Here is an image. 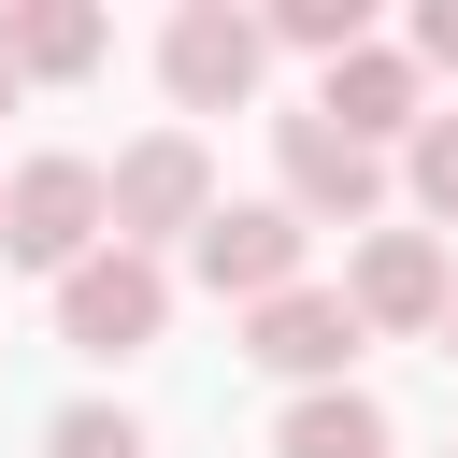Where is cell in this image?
Returning <instances> with one entry per match:
<instances>
[{
    "label": "cell",
    "mask_w": 458,
    "mask_h": 458,
    "mask_svg": "<svg viewBox=\"0 0 458 458\" xmlns=\"http://www.w3.org/2000/svg\"><path fill=\"white\" fill-rule=\"evenodd\" d=\"M415 57H429V72H458V0H429V14H415Z\"/></svg>",
    "instance_id": "cell-15"
},
{
    "label": "cell",
    "mask_w": 458,
    "mask_h": 458,
    "mask_svg": "<svg viewBox=\"0 0 458 458\" xmlns=\"http://www.w3.org/2000/svg\"><path fill=\"white\" fill-rule=\"evenodd\" d=\"M315 114H329L344 143H372V157H386V143H415V114H429V100H415V57H401V43H358V57H329Z\"/></svg>",
    "instance_id": "cell-9"
},
{
    "label": "cell",
    "mask_w": 458,
    "mask_h": 458,
    "mask_svg": "<svg viewBox=\"0 0 458 458\" xmlns=\"http://www.w3.org/2000/svg\"><path fill=\"white\" fill-rule=\"evenodd\" d=\"M43 458H143V415L129 401H72V415H43Z\"/></svg>",
    "instance_id": "cell-14"
},
{
    "label": "cell",
    "mask_w": 458,
    "mask_h": 458,
    "mask_svg": "<svg viewBox=\"0 0 458 458\" xmlns=\"http://www.w3.org/2000/svg\"><path fill=\"white\" fill-rule=\"evenodd\" d=\"M444 301H458V272H444L429 229H358V258H344V315L358 329L415 344V329H444Z\"/></svg>",
    "instance_id": "cell-7"
},
{
    "label": "cell",
    "mask_w": 458,
    "mask_h": 458,
    "mask_svg": "<svg viewBox=\"0 0 458 458\" xmlns=\"http://www.w3.org/2000/svg\"><path fill=\"white\" fill-rule=\"evenodd\" d=\"M0 258L14 272H72V258H100V157H14L0 172Z\"/></svg>",
    "instance_id": "cell-2"
},
{
    "label": "cell",
    "mask_w": 458,
    "mask_h": 458,
    "mask_svg": "<svg viewBox=\"0 0 458 458\" xmlns=\"http://www.w3.org/2000/svg\"><path fill=\"white\" fill-rule=\"evenodd\" d=\"M358 344H372V329H358V315H344V286H315V272H301L286 301H258V315H243V358H258V372H286V401H301V386H344V372H358Z\"/></svg>",
    "instance_id": "cell-8"
},
{
    "label": "cell",
    "mask_w": 458,
    "mask_h": 458,
    "mask_svg": "<svg viewBox=\"0 0 458 458\" xmlns=\"http://www.w3.org/2000/svg\"><path fill=\"white\" fill-rule=\"evenodd\" d=\"M157 329H172V272H157V258L100 243V258L57 272V344H72V358H143Z\"/></svg>",
    "instance_id": "cell-4"
},
{
    "label": "cell",
    "mask_w": 458,
    "mask_h": 458,
    "mask_svg": "<svg viewBox=\"0 0 458 458\" xmlns=\"http://www.w3.org/2000/svg\"><path fill=\"white\" fill-rule=\"evenodd\" d=\"M272 458H386V401L372 386H301L272 415Z\"/></svg>",
    "instance_id": "cell-11"
},
{
    "label": "cell",
    "mask_w": 458,
    "mask_h": 458,
    "mask_svg": "<svg viewBox=\"0 0 458 458\" xmlns=\"http://www.w3.org/2000/svg\"><path fill=\"white\" fill-rule=\"evenodd\" d=\"M401 200L429 215V243L458 229V114H415V143H401Z\"/></svg>",
    "instance_id": "cell-12"
},
{
    "label": "cell",
    "mask_w": 458,
    "mask_h": 458,
    "mask_svg": "<svg viewBox=\"0 0 458 458\" xmlns=\"http://www.w3.org/2000/svg\"><path fill=\"white\" fill-rule=\"evenodd\" d=\"M429 344H444V358H458V301H444V329H429Z\"/></svg>",
    "instance_id": "cell-16"
},
{
    "label": "cell",
    "mask_w": 458,
    "mask_h": 458,
    "mask_svg": "<svg viewBox=\"0 0 458 458\" xmlns=\"http://www.w3.org/2000/svg\"><path fill=\"white\" fill-rule=\"evenodd\" d=\"M0 114H14V72H0Z\"/></svg>",
    "instance_id": "cell-17"
},
{
    "label": "cell",
    "mask_w": 458,
    "mask_h": 458,
    "mask_svg": "<svg viewBox=\"0 0 458 458\" xmlns=\"http://www.w3.org/2000/svg\"><path fill=\"white\" fill-rule=\"evenodd\" d=\"M272 200H286L301 229H372V215H386V157L344 143L329 114H272Z\"/></svg>",
    "instance_id": "cell-3"
},
{
    "label": "cell",
    "mask_w": 458,
    "mask_h": 458,
    "mask_svg": "<svg viewBox=\"0 0 458 458\" xmlns=\"http://www.w3.org/2000/svg\"><path fill=\"white\" fill-rule=\"evenodd\" d=\"M258 72H272V43H258V14H229V0H186V14L157 29V86H172L186 114H243Z\"/></svg>",
    "instance_id": "cell-6"
},
{
    "label": "cell",
    "mask_w": 458,
    "mask_h": 458,
    "mask_svg": "<svg viewBox=\"0 0 458 458\" xmlns=\"http://www.w3.org/2000/svg\"><path fill=\"white\" fill-rule=\"evenodd\" d=\"M258 43H301V57H358V43H372V14H358V0H272V14H258Z\"/></svg>",
    "instance_id": "cell-13"
},
{
    "label": "cell",
    "mask_w": 458,
    "mask_h": 458,
    "mask_svg": "<svg viewBox=\"0 0 458 458\" xmlns=\"http://www.w3.org/2000/svg\"><path fill=\"white\" fill-rule=\"evenodd\" d=\"M100 43H114V29H100L86 0H0V72H14V86H86Z\"/></svg>",
    "instance_id": "cell-10"
},
{
    "label": "cell",
    "mask_w": 458,
    "mask_h": 458,
    "mask_svg": "<svg viewBox=\"0 0 458 458\" xmlns=\"http://www.w3.org/2000/svg\"><path fill=\"white\" fill-rule=\"evenodd\" d=\"M200 215H215V157H200V129H143V143L100 172V243H129V258L186 243Z\"/></svg>",
    "instance_id": "cell-1"
},
{
    "label": "cell",
    "mask_w": 458,
    "mask_h": 458,
    "mask_svg": "<svg viewBox=\"0 0 458 458\" xmlns=\"http://www.w3.org/2000/svg\"><path fill=\"white\" fill-rule=\"evenodd\" d=\"M301 258H315V229H301L286 200H215V215L186 229V272H200L215 301H243V315H258V301H286V286H301Z\"/></svg>",
    "instance_id": "cell-5"
}]
</instances>
